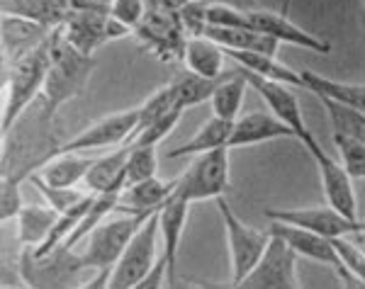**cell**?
Listing matches in <instances>:
<instances>
[{
    "label": "cell",
    "mask_w": 365,
    "mask_h": 289,
    "mask_svg": "<svg viewBox=\"0 0 365 289\" xmlns=\"http://www.w3.org/2000/svg\"><path fill=\"white\" fill-rule=\"evenodd\" d=\"M51 44H54V29L37 49L20 56L10 66H3L5 78V105L3 117H0V134H10L15 122L42 98L46 70L51 61Z\"/></svg>",
    "instance_id": "6da1fadb"
},
{
    "label": "cell",
    "mask_w": 365,
    "mask_h": 289,
    "mask_svg": "<svg viewBox=\"0 0 365 289\" xmlns=\"http://www.w3.org/2000/svg\"><path fill=\"white\" fill-rule=\"evenodd\" d=\"M158 211V209H156ZM154 211H139V214H122L117 219H105L100 226L83 241V251L78 253V265L81 270H96V280L88 282L91 289L105 287L113 275V268L120 261V256L125 253L127 243L132 241V236L139 231V226L144 224Z\"/></svg>",
    "instance_id": "7a4b0ae2"
},
{
    "label": "cell",
    "mask_w": 365,
    "mask_h": 289,
    "mask_svg": "<svg viewBox=\"0 0 365 289\" xmlns=\"http://www.w3.org/2000/svg\"><path fill=\"white\" fill-rule=\"evenodd\" d=\"M93 73V56L78 51L71 46L61 34V27L54 29V44H51V61L46 70L44 90H42V105L46 115L54 120L56 112L68 103L78 98L86 90L88 78Z\"/></svg>",
    "instance_id": "3957f363"
},
{
    "label": "cell",
    "mask_w": 365,
    "mask_h": 289,
    "mask_svg": "<svg viewBox=\"0 0 365 289\" xmlns=\"http://www.w3.org/2000/svg\"><path fill=\"white\" fill-rule=\"evenodd\" d=\"M139 46L146 54H154L163 63H182L187 34L182 32L178 13L161 8L156 0H146V13L132 29Z\"/></svg>",
    "instance_id": "277c9868"
},
{
    "label": "cell",
    "mask_w": 365,
    "mask_h": 289,
    "mask_svg": "<svg viewBox=\"0 0 365 289\" xmlns=\"http://www.w3.org/2000/svg\"><path fill=\"white\" fill-rule=\"evenodd\" d=\"M215 202L222 214L225 231H227L229 263H232V287H239L241 280L251 273V268L258 263L263 251H266V246L270 241V231H256V228L246 226L237 216V211L232 209V204L225 199V194L217 197Z\"/></svg>",
    "instance_id": "5b68a950"
},
{
    "label": "cell",
    "mask_w": 365,
    "mask_h": 289,
    "mask_svg": "<svg viewBox=\"0 0 365 289\" xmlns=\"http://www.w3.org/2000/svg\"><path fill=\"white\" fill-rule=\"evenodd\" d=\"M158 211L149 216L139 226V231L132 236L125 253L113 268V275L108 280V289H132L139 287V282L149 275L158 258Z\"/></svg>",
    "instance_id": "8992f818"
},
{
    "label": "cell",
    "mask_w": 365,
    "mask_h": 289,
    "mask_svg": "<svg viewBox=\"0 0 365 289\" xmlns=\"http://www.w3.org/2000/svg\"><path fill=\"white\" fill-rule=\"evenodd\" d=\"M175 190L185 194L190 204L222 197L229 190V149L197 153L195 161L175 180Z\"/></svg>",
    "instance_id": "52a82bcc"
},
{
    "label": "cell",
    "mask_w": 365,
    "mask_h": 289,
    "mask_svg": "<svg viewBox=\"0 0 365 289\" xmlns=\"http://www.w3.org/2000/svg\"><path fill=\"white\" fill-rule=\"evenodd\" d=\"M244 289H297V253L292 251L280 236L270 233V241L258 258V263L251 268V273L241 280Z\"/></svg>",
    "instance_id": "ba28073f"
},
{
    "label": "cell",
    "mask_w": 365,
    "mask_h": 289,
    "mask_svg": "<svg viewBox=\"0 0 365 289\" xmlns=\"http://www.w3.org/2000/svg\"><path fill=\"white\" fill-rule=\"evenodd\" d=\"M302 146L312 153L317 168H319V178H322V190L327 197V204L331 209H336L339 214L349 216V219H358V204H356V190H353V180L351 175L344 170L336 158H331L327 151L319 146V141L314 139V134H304Z\"/></svg>",
    "instance_id": "9c48e42d"
},
{
    "label": "cell",
    "mask_w": 365,
    "mask_h": 289,
    "mask_svg": "<svg viewBox=\"0 0 365 289\" xmlns=\"http://www.w3.org/2000/svg\"><path fill=\"white\" fill-rule=\"evenodd\" d=\"M139 122V107H129L115 115H108L96 124H91L83 132H78L76 137L63 141L56 149L54 156L61 153H86L96 149H110V146H122L127 144L129 137L134 134V127Z\"/></svg>",
    "instance_id": "30bf717a"
},
{
    "label": "cell",
    "mask_w": 365,
    "mask_h": 289,
    "mask_svg": "<svg viewBox=\"0 0 365 289\" xmlns=\"http://www.w3.org/2000/svg\"><path fill=\"white\" fill-rule=\"evenodd\" d=\"M270 221L292 224V226L307 228L324 236V238H336V236H361L365 224L361 219H349L339 214L331 206H295V209H266Z\"/></svg>",
    "instance_id": "8fae6325"
},
{
    "label": "cell",
    "mask_w": 365,
    "mask_h": 289,
    "mask_svg": "<svg viewBox=\"0 0 365 289\" xmlns=\"http://www.w3.org/2000/svg\"><path fill=\"white\" fill-rule=\"evenodd\" d=\"M268 231L280 236V238L297 253V258L302 256V258H309V261H314L319 265L331 268L334 273L344 280V285L363 287V282L358 280L356 275H351L349 270L344 268V263L336 258V253H334L331 241H329V238H324V236L314 233V231H307V228L292 226V224H282V221H273V226H270Z\"/></svg>",
    "instance_id": "7c38bea8"
},
{
    "label": "cell",
    "mask_w": 365,
    "mask_h": 289,
    "mask_svg": "<svg viewBox=\"0 0 365 289\" xmlns=\"http://www.w3.org/2000/svg\"><path fill=\"white\" fill-rule=\"evenodd\" d=\"M190 199L173 187L168 199L158 206V238L163 241V261H166V285H178V248L182 238V228L187 221Z\"/></svg>",
    "instance_id": "4fadbf2b"
},
{
    "label": "cell",
    "mask_w": 365,
    "mask_h": 289,
    "mask_svg": "<svg viewBox=\"0 0 365 289\" xmlns=\"http://www.w3.org/2000/svg\"><path fill=\"white\" fill-rule=\"evenodd\" d=\"M249 10V22L253 29L268 34V37L278 39L280 44L287 41L292 46H302L307 51H314V54H329L331 51V44H329L324 37H317V34H309L307 29L297 27L295 22L287 17V3L282 13H275V10H261V8H246Z\"/></svg>",
    "instance_id": "5bb4252c"
},
{
    "label": "cell",
    "mask_w": 365,
    "mask_h": 289,
    "mask_svg": "<svg viewBox=\"0 0 365 289\" xmlns=\"http://www.w3.org/2000/svg\"><path fill=\"white\" fill-rule=\"evenodd\" d=\"M241 70H244V68H241ZM244 75H246V80H249V88H253L258 95L266 100L270 112H273L280 122H285L287 127L295 132V139H302L304 134H309V127L302 120V110H299L297 98L292 95V90L285 85V83L261 78V75L249 73V70H244Z\"/></svg>",
    "instance_id": "9a60e30c"
},
{
    "label": "cell",
    "mask_w": 365,
    "mask_h": 289,
    "mask_svg": "<svg viewBox=\"0 0 365 289\" xmlns=\"http://www.w3.org/2000/svg\"><path fill=\"white\" fill-rule=\"evenodd\" d=\"M275 139H295V132L285 122H280L273 112H251V115L234 120L227 149H246V146L266 144Z\"/></svg>",
    "instance_id": "2e32d148"
},
{
    "label": "cell",
    "mask_w": 365,
    "mask_h": 289,
    "mask_svg": "<svg viewBox=\"0 0 365 289\" xmlns=\"http://www.w3.org/2000/svg\"><path fill=\"white\" fill-rule=\"evenodd\" d=\"M51 29L34 20L17 15H3V66H10L20 56L37 49L49 37Z\"/></svg>",
    "instance_id": "e0dca14e"
},
{
    "label": "cell",
    "mask_w": 365,
    "mask_h": 289,
    "mask_svg": "<svg viewBox=\"0 0 365 289\" xmlns=\"http://www.w3.org/2000/svg\"><path fill=\"white\" fill-rule=\"evenodd\" d=\"M205 37L212 39L215 44H220L225 51H253V54H266L275 56L278 54L280 41L268 37V34L258 32L251 27H220V25H207Z\"/></svg>",
    "instance_id": "ac0fdd59"
},
{
    "label": "cell",
    "mask_w": 365,
    "mask_h": 289,
    "mask_svg": "<svg viewBox=\"0 0 365 289\" xmlns=\"http://www.w3.org/2000/svg\"><path fill=\"white\" fill-rule=\"evenodd\" d=\"M175 180L163 182L154 178H146L134 185H127L120 194V202L115 206V214H139V211H156L158 206L168 199L173 192Z\"/></svg>",
    "instance_id": "d6986e66"
},
{
    "label": "cell",
    "mask_w": 365,
    "mask_h": 289,
    "mask_svg": "<svg viewBox=\"0 0 365 289\" xmlns=\"http://www.w3.org/2000/svg\"><path fill=\"white\" fill-rule=\"evenodd\" d=\"M127 156H129V144H122V146H117L115 151L96 158L83 178L86 190L105 192V190H110V187H127V182H125Z\"/></svg>",
    "instance_id": "ffe728a7"
},
{
    "label": "cell",
    "mask_w": 365,
    "mask_h": 289,
    "mask_svg": "<svg viewBox=\"0 0 365 289\" xmlns=\"http://www.w3.org/2000/svg\"><path fill=\"white\" fill-rule=\"evenodd\" d=\"M0 8H3V15H17L56 29L66 22L71 0H0Z\"/></svg>",
    "instance_id": "44dd1931"
},
{
    "label": "cell",
    "mask_w": 365,
    "mask_h": 289,
    "mask_svg": "<svg viewBox=\"0 0 365 289\" xmlns=\"http://www.w3.org/2000/svg\"><path fill=\"white\" fill-rule=\"evenodd\" d=\"M225 51V49H222ZM227 58H234L244 70L249 73H256L261 78H268V80H278V83H285V85H295V88H302L304 90V80L299 75V68H290L285 63H280L275 56H266V54H253V51H225Z\"/></svg>",
    "instance_id": "7402d4cb"
},
{
    "label": "cell",
    "mask_w": 365,
    "mask_h": 289,
    "mask_svg": "<svg viewBox=\"0 0 365 289\" xmlns=\"http://www.w3.org/2000/svg\"><path fill=\"white\" fill-rule=\"evenodd\" d=\"M225 51L220 44H215L207 37H187L185 51H182V63L187 70L202 78H220L225 70Z\"/></svg>",
    "instance_id": "603a6c76"
},
{
    "label": "cell",
    "mask_w": 365,
    "mask_h": 289,
    "mask_svg": "<svg viewBox=\"0 0 365 289\" xmlns=\"http://www.w3.org/2000/svg\"><path fill=\"white\" fill-rule=\"evenodd\" d=\"M299 75L304 80V90L314 93L317 98H329L336 103L353 105V107L363 110L365 107V85L363 83H341L331 80L327 75H319L309 68H299Z\"/></svg>",
    "instance_id": "cb8c5ba5"
},
{
    "label": "cell",
    "mask_w": 365,
    "mask_h": 289,
    "mask_svg": "<svg viewBox=\"0 0 365 289\" xmlns=\"http://www.w3.org/2000/svg\"><path fill=\"white\" fill-rule=\"evenodd\" d=\"M58 219V211L49 204H25L17 214V241L25 248H37L51 233V226Z\"/></svg>",
    "instance_id": "d4e9b609"
},
{
    "label": "cell",
    "mask_w": 365,
    "mask_h": 289,
    "mask_svg": "<svg viewBox=\"0 0 365 289\" xmlns=\"http://www.w3.org/2000/svg\"><path fill=\"white\" fill-rule=\"evenodd\" d=\"M232 127L234 122L222 120V117H212L205 122V127L200 129L195 137H190V141L175 146L166 153V158H180V156H197L205 151H215V149H227V141L232 137Z\"/></svg>",
    "instance_id": "484cf974"
},
{
    "label": "cell",
    "mask_w": 365,
    "mask_h": 289,
    "mask_svg": "<svg viewBox=\"0 0 365 289\" xmlns=\"http://www.w3.org/2000/svg\"><path fill=\"white\" fill-rule=\"evenodd\" d=\"M93 156H78V153H61L42 165V178L56 187H76L86 178L88 168L93 165Z\"/></svg>",
    "instance_id": "4316f807"
},
{
    "label": "cell",
    "mask_w": 365,
    "mask_h": 289,
    "mask_svg": "<svg viewBox=\"0 0 365 289\" xmlns=\"http://www.w3.org/2000/svg\"><path fill=\"white\" fill-rule=\"evenodd\" d=\"M246 88H249V80H246L244 70L222 78L220 85L215 88V93H212V98H210L215 117H222V120H229V122L237 120L241 105H244Z\"/></svg>",
    "instance_id": "83f0119b"
},
{
    "label": "cell",
    "mask_w": 365,
    "mask_h": 289,
    "mask_svg": "<svg viewBox=\"0 0 365 289\" xmlns=\"http://www.w3.org/2000/svg\"><path fill=\"white\" fill-rule=\"evenodd\" d=\"M220 80H222V75L220 78H202V75H195L187 70L185 75L170 80L173 93H175V105L185 112V110L195 107V105L210 103L212 93H215V88L220 85Z\"/></svg>",
    "instance_id": "f1b7e54d"
},
{
    "label": "cell",
    "mask_w": 365,
    "mask_h": 289,
    "mask_svg": "<svg viewBox=\"0 0 365 289\" xmlns=\"http://www.w3.org/2000/svg\"><path fill=\"white\" fill-rule=\"evenodd\" d=\"M324 110L329 115V124H331V132L349 134V137L365 139V115L363 110L353 107V105L336 103V100L319 98Z\"/></svg>",
    "instance_id": "f546056e"
},
{
    "label": "cell",
    "mask_w": 365,
    "mask_h": 289,
    "mask_svg": "<svg viewBox=\"0 0 365 289\" xmlns=\"http://www.w3.org/2000/svg\"><path fill=\"white\" fill-rule=\"evenodd\" d=\"M158 168V153L154 144H129V156L125 165V182L134 185L146 178H154Z\"/></svg>",
    "instance_id": "4dcf8cb0"
},
{
    "label": "cell",
    "mask_w": 365,
    "mask_h": 289,
    "mask_svg": "<svg viewBox=\"0 0 365 289\" xmlns=\"http://www.w3.org/2000/svg\"><path fill=\"white\" fill-rule=\"evenodd\" d=\"M334 146L339 149V158L344 170L351 175V180H363L365 178V139L349 137V134L331 132Z\"/></svg>",
    "instance_id": "1f68e13d"
},
{
    "label": "cell",
    "mask_w": 365,
    "mask_h": 289,
    "mask_svg": "<svg viewBox=\"0 0 365 289\" xmlns=\"http://www.w3.org/2000/svg\"><path fill=\"white\" fill-rule=\"evenodd\" d=\"M29 182H32L34 190H37L46 199V204H49L51 209H56L58 214H61V211L73 209L76 204H81L88 197V194H91L88 190H78V187H56V185H49V182H46L44 178H37V175H29Z\"/></svg>",
    "instance_id": "d6a6232c"
},
{
    "label": "cell",
    "mask_w": 365,
    "mask_h": 289,
    "mask_svg": "<svg viewBox=\"0 0 365 289\" xmlns=\"http://www.w3.org/2000/svg\"><path fill=\"white\" fill-rule=\"evenodd\" d=\"M173 107H178V105H175V93H173V85L166 83V85L158 88L156 93H151V95L139 105V122H137V127H134V134L129 139H134L141 132V129L149 127L151 122L158 120L161 115H166V112H170ZM127 144H129V141H127Z\"/></svg>",
    "instance_id": "836d02e7"
},
{
    "label": "cell",
    "mask_w": 365,
    "mask_h": 289,
    "mask_svg": "<svg viewBox=\"0 0 365 289\" xmlns=\"http://www.w3.org/2000/svg\"><path fill=\"white\" fill-rule=\"evenodd\" d=\"M180 115H182V110L180 107H173L170 112H166V115H161L158 120L151 122L149 127L141 129L137 137L129 139V144H154V146H158L175 129V124H178Z\"/></svg>",
    "instance_id": "e575fe53"
},
{
    "label": "cell",
    "mask_w": 365,
    "mask_h": 289,
    "mask_svg": "<svg viewBox=\"0 0 365 289\" xmlns=\"http://www.w3.org/2000/svg\"><path fill=\"white\" fill-rule=\"evenodd\" d=\"M207 5L210 0H190L178 10V20L187 37H205L207 29Z\"/></svg>",
    "instance_id": "d590c367"
},
{
    "label": "cell",
    "mask_w": 365,
    "mask_h": 289,
    "mask_svg": "<svg viewBox=\"0 0 365 289\" xmlns=\"http://www.w3.org/2000/svg\"><path fill=\"white\" fill-rule=\"evenodd\" d=\"M329 241H331L334 253H336V258L344 263V268L363 282L365 280V258H363L361 248L356 243H351V241H346V236H336V238H329Z\"/></svg>",
    "instance_id": "8d00e7d4"
},
{
    "label": "cell",
    "mask_w": 365,
    "mask_h": 289,
    "mask_svg": "<svg viewBox=\"0 0 365 289\" xmlns=\"http://www.w3.org/2000/svg\"><path fill=\"white\" fill-rule=\"evenodd\" d=\"M22 206H25V199H22L20 192V180L17 178L0 180V221L17 219Z\"/></svg>",
    "instance_id": "74e56055"
},
{
    "label": "cell",
    "mask_w": 365,
    "mask_h": 289,
    "mask_svg": "<svg viewBox=\"0 0 365 289\" xmlns=\"http://www.w3.org/2000/svg\"><path fill=\"white\" fill-rule=\"evenodd\" d=\"M146 13V0H110V15L127 29H134Z\"/></svg>",
    "instance_id": "f35d334b"
},
{
    "label": "cell",
    "mask_w": 365,
    "mask_h": 289,
    "mask_svg": "<svg viewBox=\"0 0 365 289\" xmlns=\"http://www.w3.org/2000/svg\"><path fill=\"white\" fill-rule=\"evenodd\" d=\"M166 285V261H163V256L158 253L154 268L149 270V275L144 277V280L139 282V289H158Z\"/></svg>",
    "instance_id": "ab89813d"
},
{
    "label": "cell",
    "mask_w": 365,
    "mask_h": 289,
    "mask_svg": "<svg viewBox=\"0 0 365 289\" xmlns=\"http://www.w3.org/2000/svg\"><path fill=\"white\" fill-rule=\"evenodd\" d=\"M161 8H166V10H170V13H178V10L182 8V5H187L190 0H156Z\"/></svg>",
    "instance_id": "60d3db41"
}]
</instances>
